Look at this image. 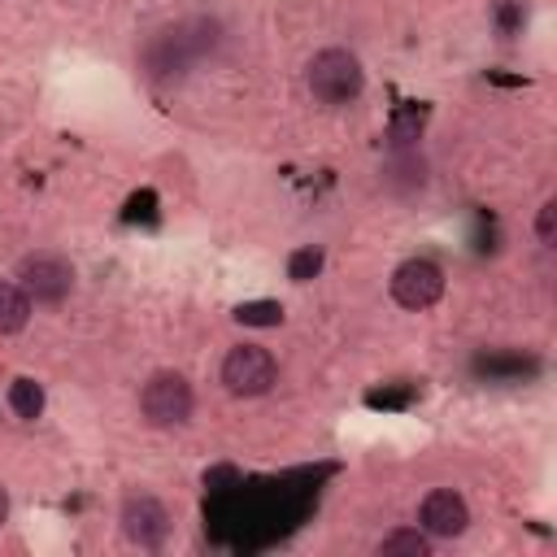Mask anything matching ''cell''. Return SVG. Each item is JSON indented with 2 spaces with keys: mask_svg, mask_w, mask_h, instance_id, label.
<instances>
[{
  "mask_svg": "<svg viewBox=\"0 0 557 557\" xmlns=\"http://www.w3.org/2000/svg\"><path fill=\"white\" fill-rule=\"evenodd\" d=\"M496 22H500V35H513L518 22H522V13H518L509 0H500V4H496Z\"/></svg>",
  "mask_w": 557,
  "mask_h": 557,
  "instance_id": "cell-16",
  "label": "cell"
},
{
  "mask_svg": "<svg viewBox=\"0 0 557 557\" xmlns=\"http://www.w3.org/2000/svg\"><path fill=\"white\" fill-rule=\"evenodd\" d=\"M379 557H431V535L422 527H396L374 544Z\"/></svg>",
  "mask_w": 557,
  "mask_h": 557,
  "instance_id": "cell-9",
  "label": "cell"
},
{
  "mask_svg": "<svg viewBox=\"0 0 557 557\" xmlns=\"http://www.w3.org/2000/svg\"><path fill=\"white\" fill-rule=\"evenodd\" d=\"M422 126H426V113H422L418 104L396 109V113H392V122H387V144H392V152L413 148V144H418V135H422Z\"/></svg>",
  "mask_w": 557,
  "mask_h": 557,
  "instance_id": "cell-11",
  "label": "cell"
},
{
  "mask_svg": "<svg viewBox=\"0 0 557 557\" xmlns=\"http://www.w3.org/2000/svg\"><path fill=\"white\" fill-rule=\"evenodd\" d=\"M387 287H392V300L400 309L422 313V309H431L444 296V270L431 257H409V261H400L392 270V283Z\"/></svg>",
  "mask_w": 557,
  "mask_h": 557,
  "instance_id": "cell-5",
  "label": "cell"
},
{
  "mask_svg": "<svg viewBox=\"0 0 557 557\" xmlns=\"http://www.w3.org/2000/svg\"><path fill=\"white\" fill-rule=\"evenodd\" d=\"M418 527H422L431 540H457V535H466V527H470V505H466V496L453 492V487H431V492L422 496V505H418Z\"/></svg>",
  "mask_w": 557,
  "mask_h": 557,
  "instance_id": "cell-7",
  "label": "cell"
},
{
  "mask_svg": "<svg viewBox=\"0 0 557 557\" xmlns=\"http://www.w3.org/2000/svg\"><path fill=\"white\" fill-rule=\"evenodd\" d=\"M30 322V296L17 287V278H0V335H17Z\"/></svg>",
  "mask_w": 557,
  "mask_h": 557,
  "instance_id": "cell-10",
  "label": "cell"
},
{
  "mask_svg": "<svg viewBox=\"0 0 557 557\" xmlns=\"http://www.w3.org/2000/svg\"><path fill=\"white\" fill-rule=\"evenodd\" d=\"M4 518H9V492L0 487V527H4Z\"/></svg>",
  "mask_w": 557,
  "mask_h": 557,
  "instance_id": "cell-17",
  "label": "cell"
},
{
  "mask_svg": "<svg viewBox=\"0 0 557 557\" xmlns=\"http://www.w3.org/2000/svg\"><path fill=\"white\" fill-rule=\"evenodd\" d=\"M196 409V396H191V383L178 374V370H157L148 374V383L139 387V413L148 426L157 431H174L191 418Z\"/></svg>",
  "mask_w": 557,
  "mask_h": 557,
  "instance_id": "cell-2",
  "label": "cell"
},
{
  "mask_svg": "<svg viewBox=\"0 0 557 557\" xmlns=\"http://www.w3.org/2000/svg\"><path fill=\"white\" fill-rule=\"evenodd\" d=\"M117 522H122L126 544H135V548H161L170 540V509L152 492H131L122 500Z\"/></svg>",
  "mask_w": 557,
  "mask_h": 557,
  "instance_id": "cell-6",
  "label": "cell"
},
{
  "mask_svg": "<svg viewBox=\"0 0 557 557\" xmlns=\"http://www.w3.org/2000/svg\"><path fill=\"white\" fill-rule=\"evenodd\" d=\"M383 187H387V191H400V196L426 187V161L418 157V148H400V152L387 161V170H383Z\"/></svg>",
  "mask_w": 557,
  "mask_h": 557,
  "instance_id": "cell-8",
  "label": "cell"
},
{
  "mask_svg": "<svg viewBox=\"0 0 557 557\" xmlns=\"http://www.w3.org/2000/svg\"><path fill=\"white\" fill-rule=\"evenodd\" d=\"M535 235H540L544 248L557 239V200H544V205H540V213H535Z\"/></svg>",
  "mask_w": 557,
  "mask_h": 557,
  "instance_id": "cell-15",
  "label": "cell"
},
{
  "mask_svg": "<svg viewBox=\"0 0 557 557\" xmlns=\"http://www.w3.org/2000/svg\"><path fill=\"white\" fill-rule=\"evenodd\" d=\"M4 400H9L13 418H22V422H35V418L44 413V387H39L35 379H26V374L9 383V396H4Z\"/></svg>",
  "mask_w": 557,
  "mask_h": 557,
  "instance_id": "cell-12",
  "label": "cell"
},
{
  "mask_svg": "<svg viewBox=\"0 0 557 557\" xmlns=\"http://www.w3.org/2000/svg\"><path fill=\"white\" fill-rule=\"evenodd\" d=\"M218 374L231 396H265L278 379V361L261 344H235V348H226Z\"/></svg>",
  "mask_w": 557,
  "mask_h": 557,
  "instance_id": "cell-4",
  "label": "cell"
},
{
  "mask_svg": "<svg viewBox=\"0 0 557 557\" xmlns=\"http://www.w3.org/2000/svg\"><path fill=\"white\" fill-rule=\"evenodd\" d=\"M318 270H322V248H318V244L292 248V257H287V278H292V283H309Z\"/></svg>",
  "mask_w": 557,
  "mask_h": 557,
  "instance_id": "cell-14",
  "label": "cell"
},
{
  "mask_svg": "<svg viewBox=\"0 0 557 557\" xmlns=\"http://www.w3.org/2000/svg\"><path fill=\"white\" fill-rule=\"evenodd\" d=\"M305 87L318 104L339 109V104H352L361 96L366 70H361L357 52H348V48H318L305 65Z\"/></svg>",
  "mask_w": 557,
  "mask_h": 557,
  "instance_id": "cell-1",
  "label": "cell"
},
{
  "mask_svg": "<svg viewBox=\"0 0 557 557\" xmlns=\"http://www.w3.org/2000/svg\"><path fill=\"white\" fill-rule=\"evenodd\" d=\"M235 322L239 326H278L283 322V305L278 300H244L235 309Z\"/></svg>",
  "mask_w": 557,
  "mask_h": 557,
  "instance_id": "cell-13",
  "label": "cell"
},
{
  "mask_svg": "<svg viewBox=\"0 0 557 557\" xmlns=\"http://www.w3.org/2000/svg\"><path fill=\"white\" fill-rule=\"evenodd\" d=\"M13 278L30 296V305H61L74 292V265H70V257H61L52 248L26 252L17 261V274Z\"/></svg>",
  "mask_w": 557,
  "mask_h": 557,
  "instance_id": "cell-3",
  "label": "cell"
}]
</instances>
